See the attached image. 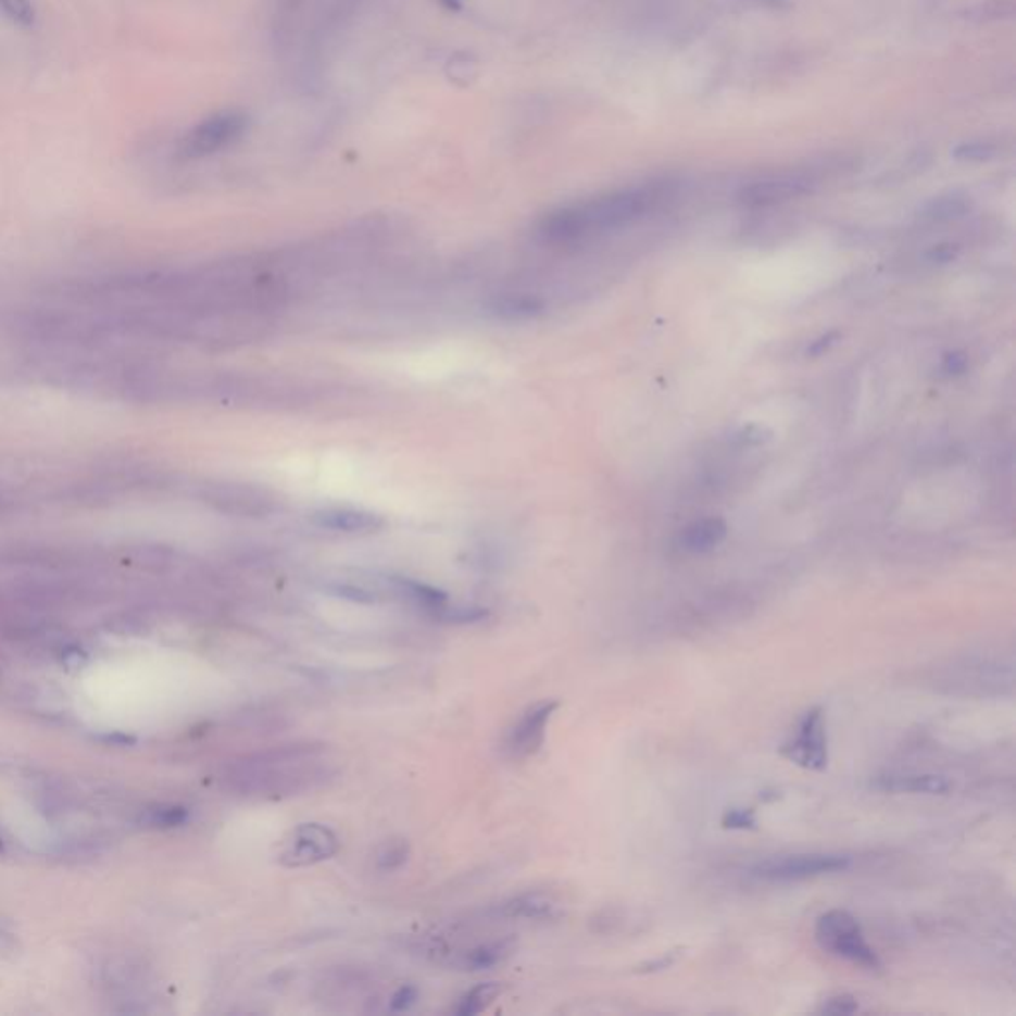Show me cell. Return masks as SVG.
<instances>
[{
    "instance_id": "cell-1",
    "label": "cell",
    "mask_w": 1016,
    "mask_h": 1016,
    "mask_svg": "<svg viewBox=\"0 0 1016 1016\" xmlns=\"http://www.w3.org/2000/svg\"><path fill=\"white\" fill-rule=\"evenodd\" d=\"M331 775L334 766L324 747L290 744L233 761L221 780L237 797L286 799L321 788Z\"/></svg>"
},
{
    "instance_id": "cell-2",
    "label": "cell",
    "mask_w": 1016,
    "mask_h": 1016,
    "mask_svg": "<svg viewBox=\"0 0 1016 1016\" xmlns=\"http://www.w3.org/2000/svg\"><path fill=\"white\" fill-rule=\"evenodd\" d=\"M648 189H622L578 205L560 206L538 221V239L550 244H568L594 233L617 229L640 218L650 206Z\"/></svg>"
},
{
    "instance_id": "cell-3",
    "label": "cell",
    "mask_w": 1016,
    "mask_h": 1016,
    "mask_svg": "<svg viewBox=\"0 0 1016 1016\" xmlns=\"http://www.w3.org/2000/svg\"><path fill=\"white\" fill-rule=\"evenodd\" d=\"M814 939L818 948L836 959L848 961L866 970H881L876 949L869 945L864 929L854 915L845 910H830L814 925Z\"/></svg>"
},
{
    "instance_id": "cell-4",
    "label": "cell",
    "mask_w": 1016,
    "mask_h": 1016,
    "mask_svg": "<svg viewBox=\"0 0 1016 1016\" xmlns=\"http://www.w3.org/2000/svg\"><path fill=\"white\" fill-rule=\"evenodd\" d=\"M850 868H852V857L845 854L812 852V854L766 857L763 862L754 864L751 876L761 881H768V883H788V881L832 876V874H840Z\"/></svg>"
},
{
    "instance_id": "cell-5",
    "label": "cell",
    "mask_w": 1016,
    "mask_h": 1016,
    "mask_svg": "<svg viewBox=\"0 0 1016 1016\" xmlns=\"http://www.w3.org/2000/svg\"><path fill=\"white\" fill-rule=\"evenodd\" d=\"M778 753L792 765L823 773L828 766V732L823 705H814L800 717L797 731Z\"/></svg>"
},
{
    "instance_id": "cell-6",
    "label": "cell",
    "mask_w": 1016,
    "mask_h": 1016,
    "mask_svg": "<svg viewBox=\"0 0 1016 1016\" xmlns=\"http://www.w3.org/2000/svg\"><path fill=\"white\" fill-rule=\"evenodd\" d=\"M249 120L242 112H218L191 127L181 141V153L189 160H201L229 148L242 138Z\"/></svg>"
},
{
    "instance_id": "cell-7",
    "label": "cell",
    "mask_w": 1016,
    "mask_h": 1016,
    "mask_svg": "<svg viewBox=\"0 0 1016 1016\" xmlns=\"http://www.w3.org/2000/svg\"><path fill=\"white\" fill-rule=\"evenodd\" d=\"M340 852V838L324 824H300L286 836L278 850L285 868H304L330 860Z\"/></svg>"
},
{
    "instance_id": "cell-8",
    "label": "cell",
    "mask_w": 1016,
    "mask_h": 1016,
    "mask_svg": "<svg viewBox=\"0 0 1016 1016\" xmlns=\"http://www.w3.org/2000/svg\"><path fill=\"white\" fill-rule=\"evenodd\" d=\"M559 707V701L547 699L526 708L511 727V731L506 732V739H504L506 754L511 758H526V756L537 754L547 737L550 719Z\"/></svg>"
},
{
    "instance_id": "cell-9",
    "label": "cell",
    "mask_w": 1016,
    "mask_h": 1016,
    "mask_svg": "<svg viewBox=\"0 0 1016 1016\" xmlns=\"http://www.w3.org/2000/svg\"><path fill=\"white\" fill-rule=\"evenodd\" d=\"M814 191V179L806 175H778L744 185L739 201L747 206H770L800 199Z\"/></svg>"
},
{
    "instance_id": "cell-10",
    "label": "cell",
    "mask_w": 1016,
    "mask_h": 1016,
    "mask_svg": "<svg viewBox=\"0 0 1016 1016\" xmlns=\"http://www.w3.org/2000/svg\"><path fill=\"white\" fill-rule=\"evenodd\" d=\"M213 504H217L221 511H227L230 514L239 516H252L261 518L275 509V499L256 487H247V485H225L218 487L217 491L211 494Z\"/></svg>"
},
{
    "instance_id": "cell-11",
    "label": "cell",
    "mask_w": 1016,
    "mask_h": 1016,
    "mask_svg": "<svg viewBox=\"0 0 1016 1016\" xmlns=\"http://www.w3.org/2000/svg\"><path fill=\"white\" fill-rule=\"evenodd\" d=\"M312 520L321 528L334 530V532H346V535L376 532L384 526L381 516L367 513V511H355V509H326L314 514Z\"/></svg>"
},
{
    "instance_id": "cell-12",
    "label": "cell",
    "mask_w": 1016,
    "mask_h": 1016,
    "mask_svg": "<svg viewBox=\"0 0 1016 1016\" xmlns=\"http://www.w3.org/2000/svg\"><path fill=\"white\" fill-rule=\"evenodd\" d=\"M871 787L886 794H948L953 782L941 775H883Z\"/></svg>"
},
{
    "instance_id": "cell-13",
    "label": "cell",
    "mask_w": 1016,
    "mask_h": 1016,
    "mask_svg": "<svg viewBox=\"0 0 1016 1016\" xmlns=\"http://www.w3.org/2000/svg\"><path fill=\"white\" fill-rule=\"evenodd\" d=\"M727 535H729V526L723 518L707 516V518H701V520H695V523L686 526L679 532L677 544H679V549L686 550L689 554H705V552L717 549L720 542L727 538Z\"/></svg>"
},
{
    "instance_id": "cell-14",
    "label": "cell",
    "mask_w": 1016,
    "mask_h": 1016,
    "mask_svg": "<svg viewBox=\"0 0 1016 1016\" xmlns=\"http://www.w3.org/2000/svg\"><path fill=\"white\" fill-rule=\"evenodd\" d=\"M487 312L506 322L532 321L544 312V302L532 294H523V292H503L494 294L487 302Z\"/></svg>"
},
{
    "instance_id": "cell-15",
    "label": "cell",
    "mask_w": 1016,
    "mask_h": 1016,
    "mask_svg": "<svg viewBox=\"0 0 1016 1016\" xmlns=\"http://www.w3.org/2000/svg\"><path fill=\"white\" fill-rule=\"evenodd\" d=\"M516 948H518V943H516L514 937H504L499 941H491V943H482L477 948L468 949V951L459 955V959L453 965L463 970L492 969V967H497V965H501V963L509 959L516 951Z\"/></svg>"
},
{
    "instance_id": "cell-16",
    "label": "cell",
    "mask_w": 1016,
    "mask_h": 1016,
    "mask_svg": "<svg viewBox=\"0 0 1016 1016\" xmlns=\"http://www.w3.org/2000/svg\"><path fill=\"white\" fill-rule=\"evenodd\" d=\"M556 902L540 891H528L504 902L497 914L506 919H547L556 914Z\"/></svg>"
},
{
    "instance_id": "cell-17",
    "label": "cell",
    "mask_w": 1016,
    "mask_h": 1016,
    "mask_svg": "<svg viewBox=\"0 0 1016 1016\" xmlns=\"http://www.w3.org/2000/svg\"><path fill=\"white\" fill-rule=\"evenodd\" d=\"M501 993H503L501 982H480L459 999L453 1013L457 1016L479 1015L485 1008H489L501 996Z\"/></svg>"
},
{
    "instance_id": "cell-18",
    "label": "cell",
    "mask_w": 1016,
    "mask_h": 1016,
    "mask_svg": "<svg viewBox=\"0 0 1016 1016\" xmlns=\"http://www.w3.org/2000/svg\"><path fill=\"white\" fill-rule=\"evenodd\" d=\"M967 211H969L967 197L948 195V197H939V199L929 201V203L921 209V217L927 218V221H939V223H941V221L963 217Z\"/></svg>"
},
{
    "instance_id": "cell-19",
    "label": "cell",
    "mask_w": 1016,
    "mask_h": 1016,
    "mask_svg": "<svg viewBox=\"0 0 1016 1016\" xmlns=\"http://www.w3.org/2000/svg\"><path fill=\"white\" fill-rule=\"evenodd\" d=\"M187 820H189V811L185 806H179V804L153 806L143 816V824H148L151 828H163V830L179 828Z\"/></svg>"
},
{
    "instance_id": "cell-20",
    "label": "cell",
    "mask_w": 1016,
    "mask_h": 1016,
    "mask_svg": "<svg viewBox=\"0 0 1016 1016\" xmlns=\"http://www.w3.org/2000/svg\"><path fill=\"white\" fill-rule=\"evenodd\" d=\"M410 857V845L403 840H398V842H388L386 845L379 848L377 852L376 864L377 868L381 871H393V869L401 868Z\"/></svg>"
},
{
    "instance_id": "cell-21",
    "label": "cell",
    "mask_w": 1016,
    "mask_h": 1016,
    "mask_svg": "<svg viewBox=\"0 0 1016 1016\" xmlns=\"http://www.w3.org/2000/svg\"><path fill=\"white\" fill-rule=\"evenodd\" d=\"M485 616H487V610L477 607V605H451L449 602L434 614L437 619L451 622V624H471V622H479Z\"/></svg>"
},
{
    "instance_id": "cell-22",
    "label": "cell",
    "mask_w": 1016,
    "mask_h": 1016,
    "mask_svg": "<svg viewBox=\"0 0 1016 1016\" xmlns=\"http://www.w3.org/2000/svg\"><path fill=\"white\" fill-rule=\"evenodd\" d=\"M0 12L18 26H33L36 21L33 0H0Z\"/></svg>"
},
{
    "instance_id": "cell-23",
    "label": "cell",
    "mask_w": 1016,
    "mask_h": 1016,
    "mask_svg": "<svg viewBox=\"0 0 1016 1016\" xmlns=\"http://www.w3.org/2000/svg\"><path fill=\"white\" fill-rule=\"evenodd\" d=\"M725 830H756V812L753 808H729L720 816Z\"/></svg>"
},
{
    "instance_id": "cell-24",
    "label": "cell",
    "mask_w": 1016,
    "mask_h": 1016,
    "mask_svg": "<svg viewBox=\"0 0 1016 1016\" xmlns=\"http://www.w3.org/2000/svg\"><path fill=\"white\" fill-rule=\"evenodd\" d=\"M857 1011H860V1003L856 996L850 993L832 994L820 1006L823 1015H856Z\"/></svg>"
},
{
    "instance_id": "cell-25",
    "label": "cell",
    "mask_w": 1016,
    "mask_h": 1016,
    "mask_svg": "<svg viewBox=\"0 0 1016 1016\" xmlns=\"http://www.w3.org/2000/svg\"><path fill=\"white\" fill-rule=\"evenodd\" d=\"M994 153L996 148L987 141H967L953 151V155L961 161H987L994 158Z\"/></svg>"
},
{
    "instance_id": "cell-26",
    "label": "cell",
    "mask_w": 1016,
    "mask_h": 1016,
    "mask_svg": "<svg viewBox=\"0 0 1016 1016\" xmlns=\"http://www.w3.org/2000/svg\"><path fill=\"white\" fill-rule=\"evenodd\" d=\"M331 592L340 598H346V600H352V602H360V604H374L379 600V594L377 592H372L367 590L364 586H355V584H334L330 588Z\"/></svg>"
},
{
    "instance_id": "cell-27",
    "label": "cell",
    "mask_w": 1016,
    "mask_h": 1016,
    "mask_svg": "<svg viewBox=\"0 0 1016 1016\" xmlns=\"http://www.w3.org/2000/svg\"><path fill=\"white\" fill-rule=\"evenodd\" d=\"M419 996V991L412 987V984H403L401 989H398L396 993L391 994L389 999V1011L391 1013H403V1011H410L415 1001Z\"/></svg>"
},
{
    "instance_id": "cell-28",
    "label": "cell",
    "mask_w": 1016,
    "mask_h": 1016,
    "mask_svg": "<svg viewBox=\"0 0 1016 1016\" xmlns=\"http://www.w3.org/2000/svg\"><path fill=\"white\" fill-rule=\"evenodd\" d=\"M679 951H681V949H674V951L663 953L662 957H657V959L645 961V963H641L640 967H636V973H640V975H651V973H662V970L672 969L675 963L679 961V957H681Z\"/></svg>"
},
{
    "instance_id": "cell-29",
    "label": "cell",
    "mask_w": 1016,
    "mask_h": 1016,
    "mask_svg": "<svg viewBox=\"0 0 1016 1016\" xmlns=\"http://www.w3.org/2000/svg\"><path fill=\"white\" fill-rule=\"evenodd\" d=\"M768 439H770V431H766L765 427H761V425L742 427L741 431L737 434V441L741 446H763Z\"/></svg>"
},
{
    "instance_id": "cell-30",
    "label": "cell",
    "mask_w": 1016,
    "mask_h": 1016,
    "mask_svg": "<svg viewBox=\"0 0 1016 1016\" xmlns=\"http://www.w3.org/2000/svg\"><path fill=\"white\" fill-rule=\"evenodd\" d=\"M969 367V358L965 352H951L943 358V372L948 376H961Z\"/></svg>"
},
{
    "instance_id": "cell-31",
    "label": "cell",
    "mask_w": 1016,
    "mask_h": 1016,
    "mask_svg": "<svg viewBox=\"0 0 1016 1016\" xmlns=\"http://www.w3.org/2000/svg\"><path fill=\"white\" fill-rule=\"evenodd\" d=\"M838 340H840V334H838V331H828V334L820 336L818 340L811 342V346L806 348V355H808V358H820V355L826 354Z\"/></svg>"
},
{
    "instance_id": "cell-32",
    "label": "cell",
    "mask_w": 1016,
    "mask_h": 1016,
    "mask_svg": "<svg viewBox=\"0 0 1016 1016\" xmlns=\"http://www.w3.org/2000/svg\"><path fill=\"white\" fill-rule=\"evenodd\" d=\"M957 256V244H937L929 251L931 263H951Z\"/></svg>"
},
{
    "instance_id": "cell-33",
    "label": "cell",
    "mask_w": 1016,
    "mask_h": 1016,
    "mask_svg": "<svg viewBox=\"0 0 1016 1016\" xmlns=\"http://www.w3.org/2000/svg\"><path fill=\"white\" fill-rule=\"evenodd\" d=\"M765 2H770V4H775V7H780V4H782V0H765Z\"/></svg>"
}]
</instances>
